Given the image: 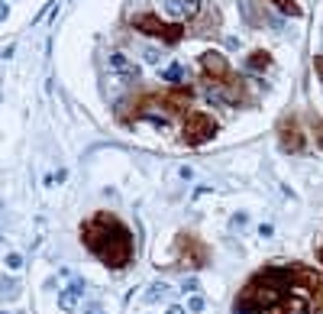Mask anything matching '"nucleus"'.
I'll use <instances>...</instances> for the list:
<instances>
[{
    "label": "nucleus",
    "mask_w": 323,
    "mask_h": 314,
    "mask_svg": "<svg viewBox=\"0 0 323 314\" xmlns=\"http://www.w3.org/2000/svg\"><path fill=\"white\" fill-rule=\"evenodd\" d=\"M81 243L110 269H126L133 262V233L120 217L100 211L81 224Z\"/></svg>",
    "instance_id": "obj_1"
},
{
    "label": "nucleus",
    "mask_w": 323,
    "mask_h": 314,
    "mask_svg": "<svg viewBox=\"0 0 323 314\" xmlns=\"http://www.w3.org/2000/svg\"><path fill=\"white\" fill-rule=\"evenodd\" d=\"M216 136V123L210 114H200V110H194V114H188L185 123H181V140L188 143V146H204L207 140H214Z\"/></svg>",
    "instance_id": "obj_2"
},
{
    "label": "nucleus",
    "mask_w": 323,
    "mask_h": 314,
    "mask_svg": "<svg viewBox=\"0 0 323 314\" xmlns=\"http://www.w3.org/2000/svg\"><path fill=\"white\" fill-rule=\"evenodd\" d=\"M133 23H136V29H139V32H146V36H155V39L168 42V46L181 42V36H185V26H181V23H165V20H159L155 13L136 16Z\"/></svg>",
    "instance_id": "obj_3"
},
{
    "label": "nucleus",
    "mask_w": 323,
    "mask_h": 314,
    "mask_svg": "<svg viewBox=\"0 0 323 314\" xmlns=\"http://www.w3.org/2000/svg\"><path fill=\"white\" fill-rule=\"evenodd\" d=\"M175 246H178V256H181V266H188V269L207 266V246L200 243L194 233H181Z\"/></svg>",
    "instance_id": "obj_4"
},
{
    "label": "nucleus",
    "mask_w": 323,
    "mask_h": 314,
    "mask_svg": "<svg viewBox=\"0 0 323 314\" xmlns=\"http://www.w3.org/2000/svg\"><path fill=\"white\" fill-rule=\"evenodd\" d=\"M278 140H281V149H285V152H304V143H307L294 117L281 120V126H278Z\"/></svg>",
    "instance_id": "obj_5"
},
{
    "label": "nucleus",
    "mask_w": 323,
    "mask_h": 314,
    "mask_svg": "<svg viewBox=\"0 0 323 314\" xmlns=\"http://www.w3.org/2000/svg\"><path fill=\"white\" fill-rule=\"evenodd\" d=\"M200 68L207 71V78L214 81V85H220V81L230 78V62H226L220 52H204L200 55Z\"/></svg>",
    "instance_id": "obj_6"
},
{
    "label": "nucleus",
    "mask_w": 323,
    "mask_h": 314,
    "mask_svg": "<svg viewBox=\"0 0 323 314\" xmlns=\"http://www.w3.org/2000/svg\"><path fill=\"white\" fill-rule=\"evenodd\" d=\"M110 71H113V78L120 81V85H136V81H139L136 62H130V58H126V55H120V52L110 55Z\"/></svg>",
    "instance_id": "obj_7"
},
{
    "label": "nucleus",
    "mask_w": 323,
    "mask_h": 314,
    "mask_svg": "<svg viewBox=\"0 0 323 314\" xmlns=\"http://www.w3.org/2000/svg\"><path fill=\"white\" fill-rule=\"evenodd\" d=\"M265 314H310V301L304 291H291L288 298H281L275 308H269Z\"/></svg>",
    "instance_id": "obj_8"
},
{
    "label": "nucleus",
    "mask_w": 323,
    "mask_h": 314,
    "mask_svg": "<svg viewBox=\"0 0 323 314\" xmlns=\"http://www.w3.org/2000/svg\"><path fill=\"white\" fill-rule=\"evenodd\" d=\"M216 26H220V13H216L214 7H200V20L191 23V32L194 36H210Z\"/></svg>",
    "instance_id": "obj_9"
},
{
    "label": "nucleus",
    "mask_w": 323,
    "mask_h": 314,
    "mask_svg": "<svg viewBox=\"0 0 323 314\" xmlns=\"http://www.w3.org/2000/svg\"><path fill=\"white\" fill-rule=\"evenodd\" d=\"M81 295H84V282H81V279H71V285L58 295V308H62V311H75Z\"/></svg>",
    "instance_id": "obj_10"
},
{
    "label": "nucleus",
    "mask_w": 323,
    "mask_h": 314,
    "mask_svg": "<svg viewBox=\"0 0 323 314\" xmlns=\"http://www.w3.org/2000/svg\"><path fill=\"white\" fill-rule=\"evenodd\" d=\"M191 97H194L191 87H175V91H165V94H162V104L171 107V110H188Z\"/></svg>",
    "instance_id": "obj_11"
},
{
    "label": "nucleus",
    "mask_w": 323,
    "mask_h": 314,
    "mask_svg": "<svg viewBox=\"0 0 323 314\" xmlns=\"http://www.w3.org/2000/svg\"><path fill=\"white\" fill-rule=\"evenodd\" d=\"M269 65H271V55L265 52V49H259V52H252V55H249L246 68H249V71H265Z\"/></svg>",
    "instance_id": "obj_12"
},
{
    "label": "nucleus",
    "mask_w": 323,
    "mask_h": 314,
    "mask_svg": "<svg viewBox=\"0 0 323 314\" xmlns=\"http://www.w3.org/2000/svg\"><path fill=\"white\" fill-rule=\"evenodd\" d=\"M16 295H20V285H16L13 279H7V275H0V301L16 298Z\"/></svg>",
    "instance_id": "obj_13"
},
{
    "label": "nucleus",
    "mask_w": 323,
    "mask_h": 314,
    "mask_svg": "<svg viewBox=\"0 0 323 314\" xmlns=\"http://www.w3.org/2000/svg\"><path fill=\"white\" fill-rule=\"evenodd\" d=\"M281 13H288V16H300V7H297V0H271Z\"/></svg>",
    "instance_id": "obj_14"
},
{
    "label": "nucleus",
    "mask_w": 323,
    "mask_h": 314,
    "mask_svg": "<svg viewBox=\"0 0 323 314\" xmlns=\"http://www.w3.org/2000/svg\"><path fill=\"white\" fill-rule=\"evenodd\" d=\"M162 78H165V81H181V78H185V68H181V65H168Z\"/></svg>",
    "instance_id": "obj_15"
},
{
    "label": "nucleus",
    "mask_w": 323,
    "mask_h": 314,
    "mask_svg": "<svg viewBox=\"0 0 323 314\" xmlns=\"http://www.w3.org/2000/svg\"><path fill=\"white\" fill-rule=\"evenodd\" d=\"M233 314H262V311H259V308H252L249 301L236 298V305H233Z\"/></svg>",
    "instance_id": "obj_16"
},
{
    "label": "nucleus",
    "mask_w": 323,
    "mask_h": 314,
    "mask_svg": "<svg viewBox=\"0 0 323 314\" xmlns=\"http://www.w3.org/2000/svg\"><path fill=\"white\" fill-rule=\"evenodd\" d=\"M162 295H168V285H165V282H155L152 288H149L146 298H149V301H155V298H162Z\"/></svg>",
    "instance_id": "obj_17"
},
{
    "label": "nucleus",
    "mask_w": 323,
    "mask_h": 314,
    "mask_svg": "<svg viewBox=\"0 0 323 314\" xmlns=\"http://www.w3.org/2000/svg\"><path fill=\"white\" fill-rule=\"evenodd\" d=\"M188 311L200 314V311H204V298H200V295H191V301H188Z\"/></svg>",
    "instance_id": "obj_18"
},
{
    "label": "nucleus",
    "mask_w": 323,
    "mask_h": 314,
    "mask_svg": "<svg viewBox=\"0 0 323 314\" xmlns=\"http://www.w3.org/2000/svg\"><path fill=\"white\" fill-rule=\"evenodd\" d=\"M7 266L10 269H23V256H20V253H10V256H7Z\"/></svg>",
    "instance_id": "obj_19"
},
{
    "label": "nucleus",
    "mask_w": 323,
    "mask_h": 314,
    "mask_svg": "<svg viewBox=\"0 0 323 314\" xmlns=\"http://www.w3.org/2000/svg\"><path fill=\"white\" fill-rule=\"evenodd\" d=\"M246 224H249L246 214H236V217H233V227H246Z\"/></svg>",
    "instance_id": "obj_20"
},
{
    "label": "nucleus",
    "mask_w": 323,
    "mask_h": 314,
    "mask_svg": "<svg viewBox=\"0 0 323 314\" xmlns=\"http://www.w3.org/2000/svg\"><path fill=\"white\" fill-rule=\"evenodd\" d=\"M84 314H107V311H104V308L94 301V305H87V308H84Z\"/></svg>",
    "instance_id": "obj_21"
},
{
    "label": "nucleus",
    "mask_w": 323,
    "mask_h": 314,
    "mask_svg": "<svg viewBox=\"0 0 323 314\" xmlns=\"http://www.w3.org/2000/svg\"><path fill=\"white\" fill-rule=\"evenodd\" d=\"M314 71L320 75V81H323V55H317V58H314Z\"/></svg>",
    "instance_id": "obj_22"
},
{
    "label": "nucleus",
    "mask_w": 323,
    "mask_h": 314,
    "mask_svg": "<svg viewBox=\"0 0 323 314\" xmlns=\"http://www.w3.org/2000/svg\"><path fill=\"white\" fill-rule=\"evenodd\" d=\"M314 130H317V143L323 146V123H320V120H314Z\"/></svg>",
    "instance_id": "obj_23"
},
{
    "label": "nucleus",
    "mask_w": 323,
    "mask_h": 314,
    "mask_svg": "<svg viewBox=\"0 0 323 314\" xmlns=\"http://www.w3.org/2000/svg\"><path fill=\"white\" fill-rule=\"evenodd\" d=\"M259 233H262V236H271V233H275V227H271V224H262Z\"/></svg>",
    "instance_id": "obj_24"
},
{
    "label": "nucleus",
    "mask_w": 323,
    "mask_h": 314,
    "mask_svg": "<svg viewBox=\"0 0 323 314\" xmlns=\"http://www.w3.org/2000/svg\"><path fill=\"white\" fill-rule=\"evenodd\" d=\"M181 288H185V291H197V288H200V285H197V282H194V279H188V282H185V285H181Z\"/></svg>",
    "instance_id": "obj_25"
},
{
    "label": "nucleus",
    "mask_w": 323,
    "mask_h": 314,
    "mask_svg": "<svg viewBox=\"0 0 323 314\" xmlns=\"http://www.w3.org/2000/svg\"><path fill=\"white\" fill-rule=\"evenodd\" d=\"M165 314H185V308H181V305H171V308H168Z\"/></svg>",
    "instance_id": "obj_26"
},
{
    "label": "nucleus",
    "mask_w": 323,
    "mask_h": 314,
    "mask_svg": "<svg viewBox=\"0 0 323 314\" xmlns=\"http://www.w3.org/2000/svg\"><path fill=\"white\" fill-rule=\"evenodd\" d=\"M3 16H7V3H3V0H0V20H3Z\"/></svg>",
    "instance_id": "obj_27"
},
{
    "label": "nucleus",
    "mask_w": 323,
    "mask_h": 314,
    "mask_svg": "<svg viewBox=\"0 0 323 314\" xmlns=\"http://www.w3.org/2000/svg\"><path fill=\"white\" fill-rule=\"evenodd\" d=\"M320 262H323V243H320Z\"/></svg>",
    "instance_id": "obj_28"
},
{
    "label": "nucleus",
    "mask_w": 323,
    "mask_h": 314,
    "mask_svg": "<svg viewBox=\"0 0 323 314\" xmlns=\"http://www.w3.org/2000/svg\"><path fill=\"white\" fill-rule=\"evenodd\" d=\"M0 314H10V311H0Z\"/></svg>",
    "instance_id": "obj_29"
},
{
    "label": "nucleus",
    "mask_w": 323,
    "mask_h": 314,
    "mask_svg": "<svg viewBox=\"0 0 323 314\" xmlns=\"http://www.w3.org/2000/svg\"><path fill=\"white\" fill-rule=\"evenodd\" d=\"M0 240H3V233H0Z\"/></svg>",
    "instance_id": "obj_30"
}]
</instances>
